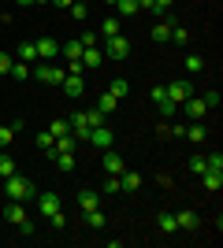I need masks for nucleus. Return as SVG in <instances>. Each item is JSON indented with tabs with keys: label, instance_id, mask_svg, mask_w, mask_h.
<instances>
[{
	"label": "nucleus",
	"instance_id": "nucleus-1",
	"mask_svg": "<svg viewBox=\"0 0 223 248\" xmlns=\"http://www.w3.org/2000/svg\"><path fill=\"white\" fill-rule=\"evenodd\" d=\"M4 189H8V200H22V204L37 197L34 182H30V178H19V174H8V178H4Z\"/></svg>",
	"mask_w": 223,
	"mask_h": 248
},
{
	"label": "nucleus",
	"instance_id": "nucleus-2",
	"mask_svg": "<svg viewBox=\"0 0 223 248\" xmlns=\"http://www.w3.org/2000/svg\"><path fill=\"white\" fill-rule=\"evenodd\" d=\"M30 74H34L41 85H60V82H64V71H60L56 63H49V60H41L37 67H30Z\"/></svg>",
	"mask_w": 223,
	"mask_h": 248
},
{
	"label": "nucleus",
	"instance_id": "nucleus-3",
	"mask_svg": "<svg viewBox=\"0 0 223 248\" xmlns=\"http://www.w3.org/2000/svg\"><path fill=\"white\" fill-rule=\"evenodd\" d=\"M104 56H112V60H127V56H130V41L123 37V33L108 37V48H104Z\"/></svg>",
	"mask_w": 223,
	"mask_h": 248
},
{
	"label": "nucleus",
	"instance_id": "nucleus-4",
	"mask_svg": "<svg viewBox=\"0 0 223 248\" xmlns=\"http://www.w3.org/2000/svg\"><path fill=\"white\" fill-rule=\"evenodd\" d=\"M34 200H37V211H41L45 218H49V215H56V211L64 207V200L56 197V193H37V197H34Z\"/></svg>",
	"mask_w": 223,
	"mask_h": 248
},
{
	"label": "nucleus",
	"instance_id": "nucleus-5",
	"mask_svg": "<svg viewBox=\"0 0 223 248\" xmlns=\"http://www.w3.org/2000/svg\"><path fill=\"white\" fill-rule=\"evenodd\" d=\"M164 89H168V100H171V104H182L186 96H193V85L186 82V78H179V82L164 85Z\"/></svg>",
	"mask_w": 223,
	"mask_h": 248
},
{
	"label": "nucleus",
	"instance_id": "nucleus-6",
	"mask_svg": "<svg viewBox=\"0 0 223 248\" xmlns=\"http://www.w3.org/2000/svg\"><path fill=\"white\" fill-rule=\"evenodd\" d=\"M86 141H89L93 148H112V141H116V137H112V130L101 123V126H93V130H89V137H86Z\"/></svg>",
	"mask_w": 223,
	"mask_h": 248
},
{
	"label": "nucleus",
	"instance_id": "nucleus-7",
	"mask_svg": "<svg viewBox=\"0 0 223 248\" xmlns=\"http://www.w3.org/2000/svg\"><path fill=\"white\" fill-rule=\"evenodd\" d=\"M60 85H64V93L71 96V100H78V96L86 93V82H82V74H64V82H60Z\"/></svg>",
	"mask_w": 223,
	"mask_h": 248
},
{
	"label": "nucleus",
	"instance_id": "nucleus-8",
	"mask_svg": "<svg viewBox=\"0 0 223 248\" xmlns=\"http://www.w3.org/2000/svg\"><path fill=\"white\" fill-rule=\"evenodd\" d=\"M175 134H182L186 141H190V145H201L205 137H208V130H205V123H193V126H179Z\"/></svg>",
	"mask_w": 223,
	"mask_h": 248
},
{
	"label": "nucleus",
	"instance_id": "nucleus-9",
	"mask_svg": "<svg viewBox=\"0 0 223 248\" xmlns=\"http://www.w3.org/2000/svg\"><path fill=\"white\" fill-rule=\"evenodd\" d=\"M37 60H56L60 56V45H56V37H37Z\"/></svg>",
	"mask_w": 223,
	"mask_h": 248
},
{
	"label": "nucleus",
	"instance_id": "nucleus-10",
	"mask_svg": "<svg viewBox=\"0 0 223 248\" xmlns=\"http://www.w3.org/2000/svg\"><path fill=\"white\" fill-rule=\"evenodd\" d=\"M171 26H175V19H156L153 26H149V37H153V41H168Z\"/></svg>",
	"mask_w": 223,
	"mask_h": 248
},
{
	"label": "nucleus",
	"instance_id": "nucleus-11",
	"mask_svg": "<svg viewBox=\"0 0 223 248\" xmlns=\"http://www.w3.org/2000/svg\"><path fill=\"white\" fill-rule=\"evenodd\" d=\"M4 218H8L11 226H19L22 218H26V207H22V200H11V204L4 207Z\"/></svg>",
	"mask_w": 223,
	"mask_h": 248
},
{
	"label": "nucleus",
	"instance_id": "nucleus-12",
	"mask_svg": "<svg viewBox=\"0 0 223 248\" xmlns=\"http://www.w3.org/2000/svg\"><path fill=\"white\" fill-rule=\"evenodd\" d=\"M101 63H104V52L101 48H82V67L86 71H97Z\"/></svg>",
	"mask_w": 223,
	"mask_h": 248
},
{
	"label": "nucleus",
	"instance_id": "nucleus-13",
	"mask_svg": "<svg viewBox=\"0 0 223 248\" xmlns=\"http://www.w3.org/2000/svg\"><path fill=\"white\" fill-rule=\"evenodd\" d=\"M119 189L138 193V189H141V174H138V170H123V174H119Z\"/></svg>",
	"mask_w": 223,
	"mask_h": 248
},
{
	"label": "nucleus",
	"instance_id": "nucleus-14",
	"mask_svg": "<svg viewBox=\"0 0 223 248\" xmlns=\"http://www.w3.org/2000/svg\"><path fill=\"white\" fill-rule=\"evenodd\" d=\"M104 170H108V174H123V170H127L123 155H119V152H104Z\"/></svg>",
	"mask_w": 223,
	"mask_h": 248
},
{
	"label": "nucleus",
	"instance_id": "nucleus-15",
	"mask_svg": "<svg viewBox=\"0 0 223 248\" xmlns=\"http://www.w3.org/2000/svg\"><path fill=\"white\" fill-rule=\"evenodd\" d=\"M182 108H186V115H190V119H205V111H208V108H205V100H197V96H186V100H182Z\"/></svg>",
	"mask_w": 223,
	"mask_h": 248
},
{
	"label": "nucleus",
	"instance_id": "nucleus-16",
	"mask_svg": "<svg viewBox=\"0 0 223 248\" xmlns=\"http://www.w3.org/2000/svg\"><path fill=\"white\" fill-rule=\"evenodd\" d=\"M156 230L160 233H175V230H179L175 215H171V211H156Z\"/></svg>",
	"mask_w": 223,
	"mask_h": 248
},
{
	"label": "nucleus",
	"instance_id": "nucleus-17",
	"mask_svg": "<svg viewBox=\"0 0 223 248\" xmlns=\"http://www.w3.org/2000/svg\"><path fill=\"white\" fill-rule=\"evenodd\" d=\"M93 108H97L101 115H112V111L119 108V100H116L112 93H101V96H97V104H93Z\"/></svg>",
	"mask_w": 223,
	"mask_h": 248
},
{
	"label": "nucleus",
	"instance_id": "nucleus-18",
	"mask_svg": "<svg viewBox=\"0 0 223 248\" xmlns=\"http://www.w3.org/2000/svg\"><path fill=\"white\" fill-rule=\"evenodd\" d=\"M15 56H19L22 63H37V45H34V41H22L19 48H15Z\"/></svg>",
	"mask_w": 223,
	"mask_h": 248
},
{
	"label": "nucleus",
	"instance_id": "nucleus-19",
	"mask_svg": "<svg viewBox=\"0 0 223 248\" xmlns=\"http://www.w3.org/2000/svg\"><path fill=\"white\" fill-rule=\"evenodd\" d=\"M201 182H205V189H208V193H216V189L223 186V170H205Z\"/></svg>",
	"mask_w": 223,
	"mask_h": 248
},
{
	"label": "nucleus",
	"instance_id": "nucleus-20",
	"mask_svg": "<svg viewBox=\"0 0 223 248\" xmlns=\"http://www.w3.org/2000/svg\"><path fill=\"white\" fill-rule=\"evenodd\" d=\"M175 222H179V230H193V226H197V215H193L190 207H182L179 215H175Z\"/></svg>",
	"mask_w": 223,
	"mask_h": 248
},
{
	"label": "nucleus",
	"instance_id": "nucleus-21",
	"mask_svg": "<svg viewBox=\"0 0 223 248\" xmlns=\"http://www.w3.org/2000/svg\"><path fill=\"white\" fill-rule=\"evenodd\" d=\"M78 207H82V211L97 207V189H78Z\"/></svg>",
	"mask_w": 223,
	"mask_h": 248
},
{
	"label": "nucleus",
	"instance_id": "nucleus-22",
	"mask_svg": "<svg viewBox=\"0 0 223 248\" xmlns=\"http://www.w3.org/2000/svg\"><path fill=\"white\" fill-rule=\"evenodd\" d=\"M52 159H56V167H60L64 174H71V170H74V152H56Z\"/></svg>",
	"mask_w": 223,
	"mask_h": 248
},
{
	"label": "nucleus",
	"instance_id": "nucleus-23",
	"mask_svg": "<svg viewBox=\"0 0 223 248\" xmlns=\"http://www.w3.org/2000/svg\"><path fill=\"white\" fill-rule=\"evenodd\" d=\"M11 78H15V82H26V78H30V63H22V60H15L11 63Z\"/></svg>",
	"mask_w": 223,
	"mask_h": 248
},
{
	"label": "nucleus",
	"instance_id": "nucleus-24",
	"mask_svg": "<svg viewBox=\"0 0 223 248\" xmlns=\"http://www.w3.org/2000/svg\"><path fill=\"white\" fill-rule=\"evenodd\" d=\"M104 93H112V96H116V100H123V96H127V93H130V85H127V78H116V82L108 85Z\"/></svg>",
	"mask_w": 223,
	"mask_h": 248
},
{
	"label": "nucleus",
	"instance_id": "nucleus-25",
	"mask_svg": "<svg viewBox=\"0 0 223 248\" xmlns=\"http://www.w3.org/2000/svg\"><path fill=\"white\" fill-rule=\"evenodd\" d=\"M116 33H119V19H116V15H108V19L101 22V37H116Z\"/></svg>",
	"mask_w": 223,
	"mask_h": 248
},
{
	"label": "nucleus",
	"instance_id": "nucleus-26",
	"mask_svg": "<svg viewBox=\"0 0 223 248\" xmlns=\"http://www.w3.org/2000/svg\"><path fill=\"white\" fill-rule=\"evenodd\" d=\"M60 52H64L67 60H82V41H67V45H60Z\"/></svg>",
	"mask_w": 223,
	"mask_h": 248
},
{
	"label": "nucleus",
	"instance_id": "nucleus-27",
	"mask_svg": "<svg viewBox=\"0 0 223 248\" xmlns=\"http://www.w3.org/2000/svg\"><path fill=\"white\" fill-rule=\"evenodd\" d=\"M37 148H45L49 155H56V137L49 134V130H45V134H37Z\"/></svg>",
	"mask_w": 223,
	"mask_h": 248
},
{
	"label": "nucleus",
	"instance_id": "nucleus-28",
	"mask_svg": "<svg viewBox=\"0 0 223 248\" xmlns=\"http://www.w3.org/2000/svg\"><path fill=\"white\" fill-rule=\"evenodd\" d=\"M168 41H175V45H186V41H190V30L175 22V26H171V37H168Z\"/></svg>",
	"mask_w": 223,
	"mask_h": 248
},
{
	"label": "nucleus",
	"instance_id": "nucleus-29",
	"mask_svg": "<svg viewBox=\"0 0 223 248\" xmlns=\"http://www.w3.org/2000/svg\"><path fill=\"white\" fill-rule=\"evenodd\" d=\"M8 174H15V159L8 152H0V178H8Z\"/></svg>",
	"mask_w": 223,
	"mask_h": 248
},
{
	"label": "nucleus",
	"instance_id": "nucleus-30",
	"mask_svg": "<svg viewBox=\"0 0 223 248\" xmlns=\"http://www.w3.org/2000/svg\"><path fill=\"white\" fill-rule=\"evenodd\" d=\"M86 222H89L93 230H104V215H101L97 207H89V211H86Z\"/></svg>",
	"mask_w": 223,
	"mask_h": 248
},
{
	"label": "nucleus",
	"instance_id": "nucleus-31",
	"mask_svg": "<svg viewBox=\"0 0 223 248\" xmlns=\"http://www.w3.org/2000/svg\"><path fill=\"white\" fill-rule=\"evenodd\" d=\"M49 134H52V137H64V134H71V123H67V119H56V123L49 126Z\"/></svg>",
	"mask_w": 223,
	"mask_h": 248
},
{
	"label": "nucleus",
	"instance_id": "nucleus-32",
	"mask_svg": "<svg viewBox=\"0 0 223 248\" xmlns=\"http://www.w3.org/2000/svg\"><path fill=\"white\" fill-rule=\"evenodd\" d=\"M67 11H71V19H74V22H82L86 15H89V8H86L82 0H74V4H71V8H67Z\"/></svg>",
	"mask_w": 223,
	"mask_h": 248
},
{
	"label": "nucleus",
	"instance_id": "nucleus-33",
	"mask_svg": "<svg viewBox=\"0 0 223 248\" xmlns=\"http://www.w3.org/2000/svg\"><path fill=\"white\" fill-rule=\"evenodd\" d=\"M201 71H205L201 56H186V74H201Z\"/></svg>",
	"mask_w": 223,
	"mask_h": 248
},
{
	"label": "nucleus",
	"instance_id": "nucleus-34",
	"mask_svg": "<svg viewBox=\"0 0 223 248\" xmlns=\"http://www.w3.org/2000/svg\"><path fill=\"white\" fill-rule=\"evenodd\" d=\"M205 108H220V89H205Z\"/></svg>",
	"mask_w": 223,
	"mask_h": 248
},
{
	"label": "nucleus",
	"instance_id": "nucleus-35",
	"mask_svg": "<svg viewBox=\"0 0 223 248\" xmlns=\"http://www.w3.org/2000/svg\"><path fill=\"white\" fill-rule=\"evenodd\" d=\"M205 170H208L205 155H193V159H190V174H205Z\"/></svg>",
	"mask_w": 223,
	"mask_h": 248
},
{
	"label": "nucleus",
	"instance_id": "nucleus-36",
	"mask_svg": "<svg viewBox=\"0 0 223 248\" xmlns=\"http://www.w3.org/2000/svg\"><path fill=\"white\" fill-rule=\"evenodd\" d=\"M205 163H208V170H223V152H212V155H205Z\"/></svg>",
	"mask_w": 223,
	"mask_h": 248
},
{
	"label": "nucleus",
	"instance_id": "nucleus-37",
	"mask_svg": "<svg viewBox=\"0 0 223 248\" xmlns=\"http://www.w3.org/2000/svg\"><path fill=\"white\" fill-rule=\"evenodd\" d=\"M11 137H15V130H11V126H0V148H8Z\"/></svg>",
	"mask_w": 223,
	"mask_h": 248
},
{
	"label": "nucleus",
	"instance_id": "nucleus-38",
	"mask_svg": "<svg viewBox=\"0 0 223 248\" xmlns=\"http://www.w3.org/2000/svg\"><path fill=\"white\" fill-rule=\"evenodd\" d=\"M156 111L164 115V119H171V115L179 111V104H171V100H164V104H160V108H156Z\"/></svg>",
	"mask_w": 223,
	"mask_h": 248
},
{
	"label": "nucleus",
	"instance_id": "nucleus-39",
	"mask_svg": "<svg viewBox=\"0 0 223 248\" xmlns=\"http://www.w3.org/2000/svg\"><path fill=\"white\" fill-rule=\"evenodd\" d=\"M49 222H52L56 230H64V226H67V215H64V207H60V211H56V215H49Z\"/></svg>",
	"mask_w": 223,
	"mask_h": 248
},
{
	"label": "nucleus",
	"instance_id": "nucleus-40",
	"mask_svg": "<svg viewBox=\"0 0 223 248\" xmlns=\"http://www.w3.org/2000/svg\"><path fill=\"white\" fill-rule=\"evenodd\" d=\"M149 96H153V104H156V108H160V104L168 100V89H164V85H156V89H153V93H149Z\"/></svg>",
	"mask_w": 223,
	"mask_h": 248
},
{
	"label": "nucleus",
	"instance_id": "nucleus-41",
	"mask_svg": "<svg viewBox=\"0 0 223 248\" xmlns=\"http://www.w3.org/2000/svg\"><path fill=\"white\" fill-rule=\"evenodd\" d=\"M101 193H119V174H112L104 182V186H101Z\"/></svg>",
	"mask_w": 223,
	"mask_h": 248
},
{
	"label": "nucleus",
	"instance_id": "nucleus-42",
	"mask_svg": "<svg viewBox=\"0 0 223 248\" xmlns=\"http://www.w3.org/2000/svg\"><path fill=\"white\" fill-rule=\"evenodd\" d=\"M11 63H15V56H8V52H0V74L11 71Z\"/></svg>",
	"mask_w": 223,
	"mask_h": 248
},
{
	"label": "nucleus",
	"instance_id": "nucleus-43",
	"mask_svg": "<svg viewBox=\"0 0 223 248\" xmlns=\"http://www.w3.org/2000/svg\"><path fill=\"white\" fill-rule=\"evenodd\" d=\"M78 41H82V48H97V33L89 30V33H82V37H78Z\"/></svg>",
	"mask_w": 223,
	"mask_h": 248
},
{
	"label": "nucleus",
	"instance_id": "nucleus-44",
	"mask_svg": "<svg viewBox=\"0 0 223 248\" xmlns=\"http://www.w3.org/2000/svg\"><path fill=\"white\" fill-rule=\"evenodd\" d=\"M67 74H86L82 60H67Z\"/></svg>",
	"mask_w": 223,
	"mask_h": 248
},
{
	"label": "nucleus",
	"instance_id": "nucleus-45",
	"mask_svg": "<svg viewBox=\"0 0 223 248\" xmlns=\"http://www.w3.org/2000/svg\"><path fill=\"white\" fill-rule=\"evenodd\" d=\"M19 230H22V237H34V222H30V218H22Z\"/></svg>",
	"mask_w": 223,
	"mask_h": 248
},
{
	"label": "nucleus",
	"instance_id": "nucleus-46",
	"mask_svg": "<svg viewBox=\"0 0 223 248\" xmlns=\"http://www.w3.org/2000/svg\"><path fill=\"white\" fill-rule=\"evenodd\" d=\"M171 4H175V0H156V4H153V11H156V15H164V11H168Z\"/></svg>",
	"mask_w": 223,
	"mask_h": 248
},
{
	"label": "nucleus",
	"instance_id": "nucleus-47",
	"mask_svg": "<svg viewBox=\"0 0 223 248\" xmlns=\"http://www.w3.org/2000/svg\"><path fill=\"white\" fill-rule=\"evenodd\" d=\"M52 4H56V8H64V11H67V8L74 4V0H52Z\"/></svg>",
	"mask_w": 223,
	"mask_h": 248
},
{
	"label": "nucleus",
	"instance_id": "nucleus-48",
	"mask_svg": "<svg viewBox=\"0 0 223 248\" xmlns=\"http://www.w3.org/2000/svg\"><path fill=\"white\" fill-rule=\"evenodd\" d=\"M19 4H26V8H30V4H37V0H19Z\"/></svg>",
	"mask_w": 223,
	"mask_h": 248
},
{
	"label": "nucleus",
	"instance_id": "nucleus-49",
	"mask_svg": "<svg viewBox=\"0 0 223 248\" xmlns=\"http://www.w3.org/2000/svg\"><path fill=\"white\" fill-rule=\"evenodd\" d=\"M104 4H112V8H116V0H104Z\"/></svg>",
	"mask_w": 223,
	"mask_h": 248
},
{
	"label": "nucleus",
	"instance_id": "nucleus-50",
	"mask_svg": "<svg viewBox=\"0 0 223 248\" xmlns=\"http://www.w3.org/2000/svg\"><path fill=\"white\" fill-rule=\"evenodd\" d=\"M82 4H86V0H82Z\"/></svg>",
	"mask_w": 223,
	"mask_h": 248
}]
</instances>
